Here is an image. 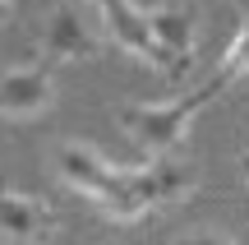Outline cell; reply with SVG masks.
I'll use <instances>...</instances> for the list:
<instances>
[{"label": "cell", "mask_w": 249, "mask_h": 245, "mask_svg": "<svg viewBox=\"0 0 249 245\" xmlns=\"http://www.w3.org/2000/svg\"><path fill=\"white\" fill-rule=\"evenodd\" d=\"M51 162H55V176L79 199H88L97 213H107L116 222H139L157 208L185 204L198 185V176L185 162H157V157H148L143 167H116L111 157H102L92 144H79V139L60 144L51 153Z\"/></svg>", "instance_id": "1"}, {"label": "cell", "mask_w": 249, "mask_h": 245, "mask_svg": "<svg viewBox=\"0 0 249 245\" xmlns=\"http://www.w3.org/2000/svg\"><path fill=\"white\" fill-rule=\"evenodd\" d=\"M33 37H37V60L70 65L92 60L102 46V23H92L88 5L79 0H33Z\"/></svg>", "instance_id": "2"}, {"label": "cell", "mask_w": 249, "mask_h": 245, "mask_svg": "<svg viewBox=\"0 0 249 245\" xmlns=\"http://www.w3.org/2000/svg\"><path fill=\"white\" fill-rule=\"evenodd\" d=\"M208 102H213V93H208V83H203V88L185 93V97H171V102H139V107H120V111H116V125H120V134L129 139V144H139L148 157H161V153H171V148L185 144L189 120H194Z\"/></svg>", "instance_id": "3"}, {"label": "cell", "mask_w": 249, "mask_h": 245, "mask_svg": "<svg viewBox=\"0 0 249 245\" xmlns=\"http://www.w3.org/2000/svg\"><path fill=\"white\" fill-rule=\"evenodd\" d=\"M60 231V208L46 194L0 185V241L5 245H46Z\"/></svg>", "instance_id": "4"}, {"label": "cell", "mask_w": 249, "mask_h": 245, "mask_svg": "<svg viewBox=\"0 0 249 245\" xmlns=\"http://www.w3.org/2000/svg\"><path fill=\"white\" fill-rule=\"evenodd\" d=\"M152 46H157V74L185 79L189 65H194V46H198V19H194V9H185V5L152 9Z\"/></svg>", "instance_id": "5"}, {"label": "cell", "mask_w": 249, "mask_h": 245, "mask_svg": "<svg viewBox=\"0 0 249 245\" xmlns=\"http://www.w3.org/2000/svg\"><path fill=\"white\" fill-rule=\"evenodd\" d=\"M55 102V70L46 60L14 65L0 74V116L9 120H33Z\"/></svg>", "instance_id": "6"}, {"label": "cell", "mask_w": 249, "mask_h": 245, "mask_svg": "<svg viewBox=\"0 0 249 245\" xmlns=\"http://www.w3.org/2000/svg\"><path fill=\"white\" fill-rule=\"evenodd\" d=\"M97 9V23L124 56L152 65L157 70V46H152V9L134 5V0H92Z\"/></svg>", "instance_id": "7"}, {"label": "cell", "mask_w": 249, "mask_h": 245, "mask_svg": "<svg viewBox=\"0 0 249 245\" xmlns=\"http://www.w3.org/2000/svg\"><path fill=\"white\" fill-rule=\"evenodd\" d=\"M245 74H249V19L240 23V33L231 37V46L222 51V60H217V70L208 74V93L217 97V93H226L231 83H240Z\"/></svg>", "instance_id": "8"}, {"label": "cell", "mask_w": 249, "mask_h": 245, "mask_svg": "<svg viewBox=\"0 0 249 245\" xmlns=\"http://www.w3.org/2000/svg\"><path fill=\"white\" fill-rule=\"evenodd\" d=\"M180 245H235L231 236H222V231H189Z\"/></svg>", "instance_id": "9"}, {"label": "cell", "mask_w": 249, "mask_h": 245, "mask_svg": "<svg viewBox=\"0 0 249 245\" xmlns=\"http://www.w3.org/2000/svg\"><path fill=\"white\" fill-rule=\"evenodd\" d=\"M14 9H18V0H0V19H9Z\"/></svg>", "instance_id": "10"}, {"label": "cell", "mask_w": 249, "mask_h": 245, "mask_svg": "<svg viewBox=\"0 0 249 245\" xmlns=\"http://www.w3.org/2000/svg\"><path fill=\"white\" fill-rule=\"evenodd\" d=\"M240 181L249 185V153H240Z\"/></svg>", "instance_id": "11"}, {"label": "cell", "mask_w": 249, "mask_h": 245, "mask_svg": "<svg viewBox=\"0 0 249 245\" xmlns=\"http://www.w3.org/2000/svg\"><path fill=\"white\" fill-rule=\"evenodd\" d=\"M231 5H235V9H245V14H249V0H231Z\"/></svg>", "instance_id": "12"}, {"label": "cell", "mask_w": 249, "mask_h": 245, "mask_svg": "<svg viewBox=\"0 0 249 245\" xmlns=\"http://www.w3.org/2000/svg\"><path fill=\"white\" fill-rule=\"evenodd\" d=\"M79 5H92V0H79Z\"/></svg>", "instance_id": "13"}]
</instances>
